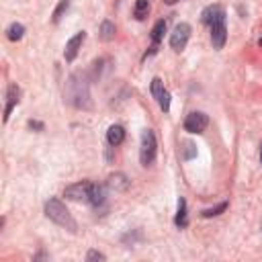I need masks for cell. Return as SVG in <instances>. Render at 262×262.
I'll use <instances>...</instances> for the list:
<instances>
[{"label": "cell", "mask_w": 262, "mask_h": 262, "mask_svg": "<svg viewBox=\"0 0 262 262\" xmlns=\"http://www.w3.org/2000/svg\"><path fill=\"white\" fill-rule=\"evenodd\" d=\"M63 96L74 108L90 111L92 108V98H90V84H88L86 74H72L66 82Z\"/></svg>", "instance_id": "cell-1"}, {"label": "cell", "mask_w": 262, "mask_h": 262, "mask_svg": "<svg viewBox=\"0 0 262 262\" xmlns=\"http://www.w3.org/2000/svg\"><path fill=\"white\" fill-rule=\"evenodd\" d=\"M43 209H45V217H47L49 221H53L55 225L68 229L70 233H76V231H78L76 219L72 217V213L68 211V207H66L57 196H51L49 201H45V207H43Z\"/></svg>", "instance_id": "cell-2"}, {"label": "cell", "mask_w": 262, "mask_h": 262, "mask_svg": "<svg viewBox=\"0 0 262 262\" xmlns=\"http://www.w3.org/2000/svg\"><path fill=\"white\" fill-rule=\"evenodd\" d=\"M158 154V141L151 129H143L141 141H139V162L141 166H151Z\"/></svg>", "instance_id": "cell-3"}, {"label": "cell", "mask_w": 262, "mask_h": 262, "mask_svg": "<svg viewBox=\"0 0 262 262\" xmlns=\"http://www.w3.org/2000/svg\"><path fill=\"white\" fill-rule=\"evenodd\" d=\"M188 39H190V25L188 23H178L174 27V31L170 33V47L174 51H182L186 47Z\"/></svg>", "instance_id": "cell-4"}, {"label": "cell", "mask_w": 262, "mask_h": 262, "mask_svg": "<svg viewBox=\"0 0 262 262\" xmlns=\"http://www.w3.org/2000/svg\"><path fill=\"white\" fill-rule=\"evenodd\" d=\"M90 188H92V182L82 180V182H76V184L66 186L63 196L70 199V201H76V203H80V201L88 203V199H90Z\"/></svg>", "instance_id": "cell-5"}, {"label": "cell", "mask_w": 262, "mask_h": 262, "mask_svg": "<svg viewBox=\"0 0 262 262\" xmlns=\"http://www.w3.org/2000/svg\"><path fill=\"white\" fill-rule=\"evenodd\" d=\"M209 125V117L203 111H192L184 119V131L188 133H203Z\"/></svg>", "instance_id": "cell-6"}, {"label": "cell", "mask_w": 262, "mask_h": 262, "mask_svg": "<svg viewBox=\"0 0 262 262\" xmlns=\"http://www.w3.org/2000/svg\"><path fill=\"white\" fill-rule=\"evenodd\" d=\"M149 90H151V96L158 100V104H160L162 113H168V111H170V92L164 88L162 78H154V80H151Z\"/></svg>", "instance_id": "cell-7"}, {"label": "cell", "mask_w": 262, "mask_h": 262, "mask_svg": "<svg viewBox=\"0 0 262 262\" xmlns=\"http://www.w3.org/2000/svg\"><path fill=\"white\" fill-rule=\"evenodd\" d=\"M84 41H86V33H84V31H78L74 37L68 39L66 49H63V57H66V61H74V59L78 57V53H80Z\"/></svg>", "instance_id": "cell-8"}, {"label": "cell", "mask_w": 262, "mask_h": 262, "mask_svg": "<svg viewBox=\"0 0 262 262\" xmlns=\"http://www.w3.org/2000/svg\"><path fill=\"white\" fill-rule=\"evenodd\" d=\"M209 31H211V43L215 49H223L225 41H227V27H225V18L221 20H215L213 25H209Z\"/></svg>", "instance_id": "cell-9"}, {"label": "cell", "mask_w": 262, "mask_h": 262, "mask_svg": "<svg viewBox=\"0 0 262 262\" xmlns=\"http://www.w3.org/2000/svg\"><path fill=\"white\" fill-rule=\"evenodd\" d=\"M221 18H225V8L221 6V4H209L207 8H203V12H201V20H203V25H213L215 20H221Z\"/></svg>", "instance_id": "cell-10"}, {"label": "cell", "mask_w": 262, "mask_h": 262, "mask_svg": "<svg viewBox=\"0 0 262 262\" xmlns=\"http://www.w3.org/2000/svg\"><path fill=\"white\" fill-rule=\"evenodd\" d=\"M18 100H20V88L12 82V84H8V90H6V106H4V123L10 119V113H12V108L18 104Z\"/></svg>", "instance_id": "cell-11"}, {"label": "cell", "mask_w": 262, "mask_h": 262, "mask_svg": "<svg viewBox=\"0 0 262 262\" xmlns=\"http://www.w3.org/2000/svg\"><path fill=\"white\" fill-rule=\"evenodd\" d=\"M106 141H108V145L111 147H117V145H121L123 141H125V127L123 125H111L108 129H106Z\"/></svg>", "instance_id": "cell-12"}, {"label": "cell", "mask_w": 262, "mask_h": 262, "mask_svg": "<svg viewBox=\"0 0 262 262\" xmlns=\"http://www.w3.org/2000/svg\"><path fill=\"white\" fill-rule=\"evenodd\" d=\"M104 201H106V190H104V186H102V184H94V182H92L88 203H90L94 209H98V207H102V205H104Z\"/></svg>", "instance_id": "cell-13"}, {"label": "cell", "mask_w": 262, "mask_h": 262, "mask_svg": "<svg viewBox=\"0 0 262 262\" xmlns=\"http://www.w3.org/2000/svg\"><path fill=\"white\" fill-rule=\"evenodd\" d=\"M106 186H108L111 190H117V192H121V190H125V188L129 186V178H127L123 172H115V174H111V176H108V180H106Z\"/></svg>", "instance_id": "cell-14"}, {"label": "cell", "mask_w": 262, "mask_h": 262, "mask_svg": "<svg viewBox=\"0 0 262 262\" xmlns=\"http://www.w3.org/2000/svg\"><path fill=\"white\" fill-rule=\"evenodd\" d=\"M115 35H117V27H115V23L108 20V18H104V20L100 23V27H98V37H100V41L108 43V41L115 39Z\"/></svg>", "instance_id": "cell-15"}, {"label": "cell", "mask_w": 262, "mask_h": 262, "mask_svg": "<svg viewBox=\"0 0 262 262\" xmlns=\"http://www.w3.org/2000/svg\"><path fill=\"white\" fill-rule=\"evenodd\" d=\"M174 225L176 227H186L188 225V213H186V201L180 196L178 205H176V215H174Z\"/></svg>", "instance_id": "cell-16"}, {"label": "cell", "mask_w": 262, "mask_h": 262, "mask_svg": "<svg viewBox=\"0 0 262 262\" xmlns=\"http://www.w3.org/2000/svg\"><path fill=\"white\" fill-rule=\"evenodd\" d=\"M166 27H168V23H166L164 18H160V20L154 25V29H151V43H154V45H160V41L164 39Z\"/></svg>", "instance_id": "cell-17"}, {"label": "cell", "mask_w": 262, "mask_h": 262, "mask_svg": "<svg viewBox=\"0 0 262 262\" xmlns=\"http://www.w3.org/2000/svg\"><path fill=\"white\" fill-rule=\"evenodd\" d=\"M23 35H25V25H20V23H12V25H8V29H6V37H8V41H20Z\"/></svg>", "instance_id": "cell-18"}, {"label": "cell", "mask_w": 262, "mask_h": 262, "mask_svg": "<svg viewBox=\"0 0 262 262\" xmlns=\"http://www.w3.org/2000/svg\"><path fill=\"white\" fill-rule=\"evenodd\" d=\"M147 14H149V0H135L133 16H135L137 20H143Z\"/></svg>", "instance_id": "cell-19"}, {"label": "cell", "mask_w": 262, "mask_h": 262, "mask_svg": "<svg viewBox=\"0 0 262 262\" xmlns=\"http://www.w3.org/2000/svg\"><path fill=\"white\" fill-rule=\"evenodd\" d=\"M194 156H196V145H194L192 141H184L182 147H180V158H182L184 162H188V160H192Z\"/></svg>", "instance_id": "cell-20"}, {"label": "cell", "mask_w": 262, "mask_h": 262, "mask_svg": "<svg viewBox=\"0 0 262 262\" xmlns=\"http://www.w3.org/2000/svg\"><path fill=\"white\" fill-rule=\"evenodd\" d=\"M225 209H227V201H223V203H219V205H215V207L203 209V211H201V217H205V219H209V217H217V215H221Z\"/></svg>", "instance_id": "cell-21"}, {"label": "cell", "mask_w": 262, "mask_h": 262, "mask_svg": "<svg viewBox=\"0 0 262 262\" xmlns=\"http://www.w3.org/2000/svg\"><path fill=\"white\" fill-rule=\"evenodd\" d=\"M68 8H70V0H59L57 6H55V10H53V14H51V20L53 23H59L61 16L68 12Z\"/></svg>", "instance_id": "cell-22"}, {"label": "cell", "mask_w": 262, "mask_h": 262, "mask_svg": "<svg viewBox=\"0 0 262 262\" xmlns=\"http://www.w3.org/2000/svg\"><path fill=\"white\" fill-rule=\"evenodd\" d=\"M86 260H88V262H90V260H106V256H104L102 252H98V250H88Z\"/></svg>", "instance_id": "cell-23"}, {"label": "cell", "mask_w": 262, "mask_h": 262, "mask_svg": "<svg viewBox=\"0 0 262 262\" xmlns=\"http://www.w3.org/2000/svg\"><path fill=\"white\" fill-rule=\"evenodd\" d=\"M29 127H31V129H37V131H43V129H45V125H43L41 121H33V119L29 121Z\"/></svg>", "instance_id": "cell-24"}, {"label": "cell", "mask_w": 262, "mask_h": 262, "mask_svg": "<svg viewBox=\"0 0 262 262\" xmlns=\"http://www.w3.org/2000/svg\"><path fill=\"white\" fill-rule=\"evenodd\" d=\"M164 2H166V4H176L178 0H164Z\"/></svg>", "instance_id": "cell-25"}, {"label": "cell", "mask_w": 262, "mask_h": 262, "mask_svg": "<svg viewBox=\"0 0 262 262\" xmlns=\"http://www.w3.org/2000/svg\"><path fill=\"white\" fill-rule=\"evenodd\" d=\"M260 164H262V141H260Z\"/></svg>", "instance_id": "cell-26"}, {"label": "cell", "mask_w": 262, "mask_h": 262, "mask_svg": "<svg viewBox=\"0 0 262 262\" xmlns=\"http://www.w3.org/2000/svg\"><path fill=\"white\" fill-rule=\"evenodd\" d=\"M258 43H260V47H262V35H260V39H258Z\"/></svg>", "instance_id": "cell-27"}]
</instances>
